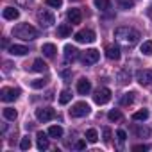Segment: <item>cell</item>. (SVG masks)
I'll return each mask as SVG.
<instances>
[{"instance_id": "6da1fadb", "label": "cell", "mask_w": 152, "mask_h": 152, "mask_svg": "<svg viewBox=\"0 0 152 152\" xmlns=\"http://www.w3.org/2000/svg\"><path fill=\"white\" fill-rule=\"evenodd\" d=\"M115 39H116L120 45L131 48V47H134V45L138 43L140 32H138L136 29H132V27H118V29L115 31Z\"/></svg>"}, {"instance_id": "7a4b0ae2", "label": "cell", "mask_w": 152, "mask_h": 152, "mask_svg": "<svg viewBox=\"0 0 152 152\" xmlns=\"http://www.w3.org/2000/svg\"><path fill=\"white\" fill-rule=\"evenodd\" d=\"M13 36L29 41V39H36V38L39 36V32H38V29H34V27L29 25V23H18V25L13 29Z\"/></svg>"}, {"instance_id": "3957f363", "label": "cell", "mask_w": 152, "mask_h": 152, "mask_svg": "<svg viewBox=\"0 0 152 152\" xmlns=\"http://www.w3.org/2000/svg\"><path fill=\"white\" fill-rule=\"evenodd\" d=\"M93 100H95V104H99V106L107 104V102L111 100V90H109V88H99V90L95 91V95H93Z\"/></svg>"}, {"instance_id": "277c9868", "label": "cell", "mask_w": 152, "mask_h": 152, "mask_svg": "<svg viewBox=\"0 0 152 152\" xmlns=\"http://www.w3.org/2000/svg\"><path fill=\"white\" fill-rule=\"evenodd\" d=\"M70 115H72L73 118H83V116L90 115V106H88L86 102H77L75 106H72Z\"/></svg>"}, {"instance_id": "5b68a950", "label": "cell", "mask_w": 152, "mask_h": 152, "mask_svg": "<svg viewBox=\"0 0 152 152\" xmlns=\"http://www.w3.org/2000/svg\"><path fill=\"white\" fill-rule=\"evenodd\" d=\"M95 32L91 29H83L79 32H75V41L77 43H93L95 41Z\"/></svg>"}, {"instance_id": "8992f818", "label": "cell", "mask_w": 152, "mask_h": 152, "mask_svg": "<svg viewBox=\"0 0 152 152\" xmlns=\"http://www.w3.org/2000/svg\"><path fill=\"white\" fill-rule=\"evenodd\" d=\"M36 118L39 120V122H50V120H54L56 118V111L52 109V107H39V109H36Z\"/></svg>"}, {"instance_id": "52a82bcc", "label": "cell", "mask_w": 152, "mask_h": 152, "mask_svg": "<svg viewBox=\"0 0 152 152\" xmlns=\"http://www.w3.org/2000/svg\"><path fill=\"white\" fill-rule=\"evenodd\" d=\"M18 97H20V90H16V88H2L0 90V99L4 102H13Z\"/></svg>"}, {"instance_id": "ba28073f", "label": "cell", "mask_w": 152, "mask_h": 152, "mask_svg": "<svg viewBox=\"0 0 152 152\" xmlns=\"http://www.w3.org/2000/svg\"><path fill=\"white\" fill-rule=\"evenodd\" d=\"M136 81L141 86H150L152 84V70H138L136 72Z\"/></svg>"}, {"instance_id": "9c48e42d", "label": "cell", "mask_w": 152, "mask_h": 152, "mask_svg": "<svg viewBox=\"0 0 152 152\" xmlns=\"http://www.w3.org/2000/svg\"><path fill=\"white\" fill-rule=\"evenodd\" d=\"M38 20H39L41 27H50V25H54V23H56V18H54V15H52L50 11H45V9L38 13Z\"/></svg>"}, {"instance_id": "30bf717a", "label": "cell", "mask_w": 152, "mask_h": 152, "mask_svg": "<svg viewBox=\"0 0 152 152\" xmlns=\"http://www.w3.org/2000/svg\"><path fill=\"white\" fill-rule=\"evenodd\" d=\"M99 59H100V52L95 50V48H90V50H86V52L83 54V63H84V64H93V63H97Z\"/></svg>"}, {"instance_id": "8fae6325", "label": "cell", "mask_w": 152, "mask_h": 152, "mask_svg": "<svg viewBox=\"0 0 152 152\" xmlns=\"http://www.w3.org/2000/svg\"><path fill=\"white\" fill-rule=\"evenodd\" d=\"M66 18H68V22H70L72 25H77V23H81L83 15H81L79 9H70V11L66 13Z\"/></svg>"}, {"instance_id": "7c38bea8", "label": "cell", "mask_w": 152, "mask_h": 152, "mask_svg": "<svg viewBox=\"0 0 152 152\" xmlns=\"http://www.w3.org/2000/svg\"><path fill=\"white\" fill-rule=\"evenodd\" d=\"M77 57H79V50L75 48V47H72V45H66V47H64V59H66L68 63L75 61Z\"/></svg>"}, {"instance_id": "4fadbf2b", "label": "cell", "mask_w": 152, "mask_h": 152, "mask_svg": "<svg viewBox=\"0 0 152 152\" xmlns=\"http://www.w3.org/2000/svg\"><path fill=\"white\" fill-rule=\"evenodd\" d=\"M77 91H79V95H88L91 91V83L88 79H81L77 83Z\"/></svg>"}, {"instance_id": "5bb4252c", "label": "cell", "mask_w": 152, "mask_h": 152, "mask_svg": "<svg viewBox=\"0 0 152 152\" xmlns=\"http://www.w3.org/2000/svg\"><path fill=\"white\" fill-rule=\"evenodd\" d=\"M106 56H107V59H111V61H118V59H120V48H118L116 45H109V47L106 48Z\"/></svg>"}, {"instance_id": "9a60e30c", "label": "cell", "mask_w": 152, "mask_h": 152, "mask_svg": "<svg viewBox=\"0 0 152 152\" xmlns=\"http://www.w3.org/2000/svg\"><path fill=\"white\" fill-rule=\"evenodd\" d=\"M41 52H43L45 57H54L56 52H57V48H56V45H52V43H45V45L41 47Z\"/></svg>"}, {"instance_id": "2e32d148", "label": "cell", "mask_w": 152, "mask_h": 152, "mask_svg": "<svg viewBox=\"0 0 152 152\" xmlns=\"http://www.w3.org/2000/svg\"><path fill=\"white\" fill-rule=\"evenodd\" d=\"M2 15H4V18H6V20H16V18L20 16V11H18V9H15V7H6Z\"/></svg>"}, {"instance_id": "e0dca14e", "label": "cell", "mask_w": 152, "mask_h": 152, "mask_svg": "<svg viewBox=\"0 0 152 152\" xmlns=\"http://www.w3.org/2000/svg\"><path fill=\"white\" fill-rule=\"evenodd\" d=\"M72 34V25L70 23H61L59 27H57V36L59 38H66V36H70Z\"/></svg>"}, {"instance_id": "ac0fdd59", "label": "cell", "mask_w": 152, "mask_h": 152, "mask_svg": "<svg viewBox=\"0 0 152 152\" xmlns=\"http://www.w3.org/2000/svg\"><path fill=\"white\" fill-rule=\"evenodd\" d=\"M9 52H11L13 56H25V54L29 52V48L23 47V45H13V47H9Z\"/></svg>"}, {"instance_id": "d6986e66", "label": "cell", "mask_w": 152, "mask_h": 152, "mask_svg": "<svg viewBox=\"0 0 152 152\" xmlns=\"http://www.w3.org/2000/svg\"><path fill=\"white\" fill-rule=\"evenodd\" d=\"M38 148L39 150H47L48 148V138L45 132H38Z\"/></svg>"}, {"instance_id": "ffe728a7", "label": "cell", "mask_w": 152, "mask_h": 152, "mask_svg": "<svg viewBox=\"0 0 152 152\" xmlns=\"http://www.w3.org/2000/svg\"><path fill=\"white\" fill-rule=\"evenodd\" d=\"M48 136L50 138H61L63 136V127H59V125H52L50 129H48Z\"/></svg>"}, {"instance_id": "44dd1931", "label": "cell", "mask_w": 152, "mask_h": 152, "mask_svg": "<svg viewBox=\"0 0 152 152\" xmlns=\"http://www.w3.org/2000/svg\"><path fill=\"white\" fill-rule=\"evenodd\" d=\"M32 70H34V72H47V63H45L43 59H36V61L32 63Z\"/></svg>"}, {"instance_id": "7402d4cb", "label": "cell", "mask_w": 152, "mask_h": 152, "mask_svg": "<svg viewBox=\"0 0 152 152\" xmlns=\"http://www.w3.org/2000/svg\"><path fill=\"white\" fill-rule=\"evenodd\" d=\"M95 6L100 11H109L111 9V2H109V0H95Z\"/></svg>"}, {"instance_id": "603a6c76", "label": "cell", "mask_w": 152, "mask_h": 152, "mask_svg": "<svg viewBox=\"0 0 152 152\" xmlns=\"http://www.w3.org/2000/svg\"><path fill=\"white\" fill-rule=\"evenodd\" d=\"M86 141H90V143H97L99 141V134H97L95 129H88L86 131Z\"/></svg>"}, {"instance_id": "cb8c5ba5", "label": "cell", "mask_w": 152, "mask_h": 152, "mask_svg": "<svg viewBox=\"0 0 152 152\" xmlns=\"http://www.w3.org/2000/svg\"><path fill=\"white\" fill-rule=\"evenodd\" d=\"M70 100H72V93H70V91H66V90H64V91H61V95H59V104H61V106H64V104H68Z\"/></svg>"}, {"instance_id": "d4e9b609", "label": "cell", "mask_w": 152, "mask_h": 152, "mask_svg": "<svg viewBox=\"0 0 152 152\" xmlns=\"http://www.w3.org/2000/svg\"><path fill=\"white\" fill-rule=\"evenodd\" d=\"M132 100H134V93H125L120 99V106H129V104H132Z\"/></svg>"}, {"instance_id": "484cf974", "label": "cell", "mask_w": 152, "mask_h": 152, "mask_svg": "<svg viewBox=\"0 0 152 152\" xmlns=\"http://www.w3.org/2000/svg\"><path fill=\"white\" fill-rule=\"evenodd\" d=\"M16 116H18L16 109H13V107H6V109H4V118H6V120H15Z\"/></svg>"}, {"instance_id": "4316f807", "label": "cell", "mask_w": 152, "mask_h": 152, "mask_svg": "<svg viewBox=\"0 0 152 152\" xmlns=\"http://www.w3.org/2000/svg\"><path fill=\"white\" fill-rule=\"evenodd\" d=\"M147 118H148V111H147V109L136 111V113L132 115V120H136V122H140V120H147Z\"/></svg>"}, {"instance_id": "83f0119b", "label": "cell", "mask_w": 152, "mask_h": 152, "mask_svg": "<svg viewBox=\"0 0 152 152\" xmlns=\"http://www.w3.org/2000/svg\"><path fill=\"white\" fill-rule=\"evenodd\" d=\"M118 79H120L122 84L129 83V81H131V72H129V70H122V72L118 73Z\"/></svg>"}, {"instance_id": "f1b7e54d", "label": "cell", "mask_w": 152, "mask_h": 152, "mask_svg": "<svg viewBox=\"0 0 152 152\" xmlns=\"http://www.w3.org/2000/svg\"><path fill=\"white\" fill-rule=\"evenodd\" d=\"M107 118H109L111 122H118V120L122 118V113H120L118 109H113V111H109V113H107Z\"/></svg>"}, {"instance_id": "f546056e", "label": "cell", "mask_w": 152, "mask_h": 152, "mask_svg": "<svg viewBox=\"0 0 152 152\" xmlns=\"http://www.w3.org/2000/svg\"><path fill=\"white\" fill-rule=\"evenodd\" d=\"M141 54H145V56H150V54H152V41H143V45H141Z\"/></svg>"}, {"instance_id": "4dcf8cb0", "label": "cell", "mask_w": 152, "mask_h": 152, "mask_svg": "<svg viewBox=\"0 0 152 152\" xmlns=\"http://www.w3.org/2000/svg\"><path fill=\"white\" fill-rule=\"evenodd\" d=\"M116 4L122 7V9H131L134 6V0H116Z\"/></svg>"}, {"instance_id": "1f68e13d", "label": "cell", "mask_w": 152, "mask_h": 152, "mask_svg": "<svg viewBox=\"0 0 152 152\" xmlns=\"http://www.w3.org/2000/svg\"><path fill=\"white\" fill-rule=\"evenodd\" d=\"M45 84H47L45 79H34V81H31V86H32L34 90H39V88H43Z\"/></svg>"}, {"instance_id": "d6a6232c", "label": "cell", "mask_w": 152, "mask_h": 152, "mask_svg": "<svg viewBox=\"0 0 152 152\" xmlns=\"http://www.w3.org/2000/svg\"><path fill=\"white\" fill-rule=\"evenodd\" d=\"M134 131H136V134H138L140 138H143V136H150V129H147V127H136Z\"/></svg>"}, {"instance_id": "836d02e7", "label": "cell", "mask_w": 152, "mask_h": 152, "mask_svg": "<svg viewBox=\"0 0 152 152\" xmlns=\"http://www.w3.org/2000/svg\"><path fill=\"white\" fill-rule=\"evenodd\" d=\"M20 148H22V150H29V148H31V138H29V136L22 138V141H20Z\"/></svg>"}, {"instance_id": "e575fe53", "label": "cell", "mask_w": 152, "mask_h": 152, "mask_svg": "<svg viewBox=\"0 0 152 152\" xmlns=\"http://www.w3.org/2000/svg\"><path fill=\"white\" fill-rule=\"evenodd\" d=\"M45 2H47V4H48L50 7H56V9L63 6V0H45Z\"/></svg>"}, {"instance_id": "d590c367", "label": "cell", "mask_w": 152, "mask_h": 152, "mask_svg": "<svg viewBox=\"0 0 152 152\" xmlns=\"http://www.w3.org/2000/svg\"><path fill=\"white\" fill-rule=\"evenodd\" d=\"M116 136H118V140H120V143H124V141L127 140V132H125L124 129H120V131H116Z\"/></svg>"}, {"instance_id": "8d00e7d4", "label": "cell", "mask_w": 152, "mask_h": 152, "mask_svg": "<svg viewBox=\"0 0 152 152\" xmlns=\"http://www.w3.org/2000/svg\"><path fill=\"white\" fill-rule=\"evenodd\" d=\"M132 150H148V145H134Z\"/></svg>"}, {"instance_id": "74e56055", "label": "cell", "mask_w": 152, "mask_h": 152, "mask_svg": "<svg viewBox=\"0 0 152 152\" xmlns=\"http://www.w3.org/2000/svg\"><path fill=\"white\" fill-rule=\"evenodd\" d=\"M15 2H16L18 6H29V4L32 2V0H15Z\"/></svg>"}, {"instance_id": "f35d334b", "label": "cell", "mask_w": 152, "mask_h": 152, "mask_svg": "<svg viewBox=\"0 0 152 152\" xmlns=\"http://www.w3.org/2000/svg\"><path fill=\"white\" fill-rule=\"evenodd\" d=\"M104 140H106V141L111 140V131H109V129H104Z\"/></svg>"}, {"instance_id": "ab89813d", "label": "cell", "mask_w": 152, "mask_h": 152, "mask_svg": "<svg viewBox=\"0 0 152 152\" xmlns=\"http://www.w3.org/2000/svg\"><path fill=\"white\" fill-rule=\"evenodd\" d=\"M86 147V141H77V143H75V148H79V150H83Z\"/></svg>"}, {"instance_id": "60d3db41", "label": "cell", "mask_w": 152, "mask_h": 152, "mask_svg": "<svg viewBox=\"0 0 152 152\" xmlns=\"http://www.w3.org/2000/svg\"><path fill=\"white\" fill-rule=\"evenodd\" d=\"M61 75H63V77H64V79H68V77H70V72H63Z\"/></svg>"}]
</instances>
